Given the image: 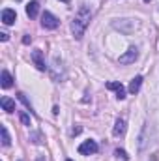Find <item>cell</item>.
Masks as SVG:
<instances>
[{"instance_id": "19", "label": "cell", "mask_w": 159, "mask_h": 161, "mask_svg": "<svg viewBox=\"0 0 159 161\" xmlns=\"http://www.w3.org/2000/svg\"><path fill=\"white\" fill-rule=\"evenodd\" d=\"M30 41H32V38H30V36H25V38H23V43H25V45H28Z\"/></svg>"}, {"instance_id": "3", "label": "cell", "mask_w": 159, "mask_h": 161, "mask_svg": "<svg viewBox=\"0 0 159 161\" xmlns=\"http://www.w3.org/2000/svg\"><path fill=\"white\" fill-rule=\"evenodd\" d=\"M139 58V51H137V47H129L122 56H120V64H123V66H127V64H133L135 60Z\"/></svg>"}, {"instance_id": "23", "label": "cell", "mask_w": 159, "mask_h": 161, "mask_svg": "<svg viewBox=\"0 0 159 161\" xmlns=\"http://www.w3.org/2000/svg\"><path fill=\"white\" fill-rule=\"evenodd\" d=\"M66 161H73V159H66Z\"/></svg>"}, {"instance_id": "15", "label": "cell", "mask_w": 159, "mask_h": 161, "mask_svg": "<svg viewBox=\"0 0 159 161\" xmlns=\"http://www.w3.org/2000/svg\"><path fill=\"white\" fill-rule=\"evenodd\" d=\"M17 96H19V99H21V101H23V103H25V105H26V109H30V111H32V105H30V101H28V99H26V96H25V94H23V92H19V94H17ZM32 113H34V111H32Z\"/></svg>"}, {"instance_id": "21", "label": "cell", "mask_w": 159, "mask_h": 161, "mask_svg": "<svg viewBox=\"0 0 159 161\" xmlns=\"http://www.w3.org/2000/svg\"><path fill=\"white\" fill-rule=\"evenodd\" d=\"M62 2H69V0H62Z\"/></svg>"}, {"instance_id": "6", "label": "cell", "mask_w": 159, "mask_h": 161, "mask_svg": "<svg viewBox=\"0 0 159 161\" xmlns=\"http://www.w3.org/2000/svg\"><path fill=\"white\" fill-rule=\"evenodd\" d=\"M17 21V13H15V9H9V8H6V9H2V23L4 25H13Z\"/></svg>"}, {"instance_id": "1", "label": "cell", "mask_w": 159, "mask_h": 161, "mask_svg": "<svg viewBox=\"0 0 159 161\" xmlns=\"http://www.w3.org/2000/svg\"><path fill=\"white\" fill-rule=\"evenodd\" d=\"M90 19H92L90 8L80 6L79 11H77V15H75V19L71 21V32H73L75 40H80V38L84 36V32H86V28H88V25H90Z\"/></svg>"}, {"instance_id": "25", "label": "cell", "mask_w": 159, "mask_h": 161, "mask_svg": "<svg viewBox=\"0 0 159 161\" xmlns=\"http://www.w3.org/2000/svg\"><path fill=\"white\" fill-rule=\"evenodd\" d=\"M21 161H23V159H21Z\"/></svg>"}, {"instance_id": "7", "label": "cell", "mask_w": 159, "mask_h": 161, "mask_svg": "<svg viewBox=\"0 0 159 161\" xmlns=\"http://www.w3.org/2000/svg\"><path fill=\"white\" fill-rule=\"evenodd\" d=\"M107 88H109V90H114L118 99H125V88H123L122 82H114V80H111V82H107Z\"/></svg>"}, {"instance_id": "11", "label": "cell", "mask_w": 159, "mask_h": 161, "mask_svg": "<svg viewBox=\"0 0 159 161\" xmlns=\"http://www.w3.org/2000/svg\"><path fill=\"white\" fill-rule=\"evenodd\" d=\"M123 133H125V122L122 120V118H118V120H116V124H114L112 135H114V137H122Z\"/></svg>"}, {"instance_id": "24", "label": "cell", "mask_w": 159, "mask_h": 161, "mask_svg": "<svg viewBox=\"0 0 159 161\" xmlns=\"http://www.w3.org/2000/svg\"><path fill=\"white\" fill-rule=\"evenodd\" d=\"M17 2H19V0H17Z\"/></svg>"}, {"instance_id": "13", "label": "cell", "mask_w": 159, "mask_h": 161, "mask_svg": "<svg viewBox=\"0 0 159 161\" xmlns=\"http://www.w3.org/2000/svg\"><path fill=\"white\" fill-rule=\"evenodd\" d=\"M0 133H2V146H9V144H11V139H9L8 127H6V125H2V127H0Z\"/></svg>"}, {"instance_id": "14", "label": "cell", "mask_w": 159, "mask_h": 161, "mask_svg": "<svg viewBox=\"0 0 159 161\" xmlns=\"http://www.w3.org/2000/svg\"><path fill=\"white\" fill-rule=\"evenodd\" d=\"M19 118H21V122H23L25 125H30V116H28L25 111H21V113H19Z\"/></svg>"}, {"instance_id": "9", "label": "cell", "mask_w": 159, "mask_h": 161, "mask_svg": "<svg viewBox=\"0 0 159 161\" xmlns=\"http://www.w3.org/2000/svg\"><path fill=\"white\" fill-rule=\"evenodd\" d=\"M0 105H2V109H4L6 113H13V111H15V101H13L11 97H8V96H4V97L0 99Z\"/></svg>"}, {"instance_id": "22", "label": "cell", "mask_w": 159, "mask_h": 161, "mask_svg": "<svg viewBox=\"0 0 159 161\" xmlns=\"http://www.w3.org/2000/svg\"><path fill=\"white\" fill-rule=\"evenodd\" d=\"M144 2H152V0H144Z\"/></svg>"}, {"instance_id": "8", "label": "cell", "mask_w": 159, "mask_h": 161, "mask_svg": "<svg viewBox=\"0 0 159 161\" xmlns=\"http://www.w3.org/2000/svg\"><path fill=\"white\" fill-rule=\"evenodd\" d=\"M38 13H40V2H36V0L28 2V4H26V15H28L30 19H36Z\"/></svg>"}, {"instance_id": "10", "label": "cell", "mask_w": 159, "mask_h": 161, "mask_svg": "<svg viewBox=\"0 0 159 161\" xmlns=\"http://www.w3.org/2000/svg\"><path fill=\"white\" fill-rule=\"evenodd\" d=\"M140 84H142V77H140V75H137L135 79L129 82V92H131L133 96H135V94H139V90H140Z\"/></svg>"}, {"instance_id": "18", "label": "cell", "mask_w": 159, "mask_h": 161, "mask_svg": "<svg viewBox=\"0 0 159 161\" xmlns=\"http://www.w3.org/2000/svg\"><path fill=\"white\" fill-rule=\"evenodd\" d=\"M0 40H2V41H8V40H9V36H8L6 32H0Z\"/></svg>"}, {"instance_id": "12", "label": "cell", "mask_w": 159, "mask_h": 161, "mask_svg": "<svg viewBox=\"0 0 159 161\" xmlns=\"http://www.w3.org/2000/svg\"><path fill=\"white\" fill-rule=\"evenodd\" d=\"M2 88H11L13 86V79H11V75H9V71H2Z\"/></svg>"}, {"instance_id": "20", "label": "cell", "mask_w": 159, "mask_h": 161, "mask_svg": "<svg viewBox=\"0 0 159 161\" xmlns=\"http://www.w3.org/2000/svg\"><path fill=\"white\" fill-rule=\"evenodd\" d=\"M38 161H45V158H43V156H40V158H38Z\"/></svg>"}, {"instance_id": "16", "label": "cell", "mask_w": 159, "mask_h": 161, "mask_svg": "<svg viewBox=\"0 0 159 161\" xmlns=\"http://www.w3.org/2000/svg\"><path fill=\"white\" fill-rule=\"evenodd\" d=\"M114 154H116V158H122L123 161L129 159V156H127V152H125V150H120V148H116V152H114Z\"/></svg>"}, {"instance_id": "5", "label": "cell", "mask_w": 159, "mask_h": 161, "mask_svg": "<svg viewBox=\"0 0 159 161\" xmlns=\"http://www.w3.org/2000/svg\"><path fill=\"white\" fill-rule=\"evenodd\" d=\"M30 56H32L34 66H36L40 71H45V68H47V66H45V60H43V51H40V49H34Z\"/></svg>"}, {"instance_id": "2", "label": "cell", "mask_w": 159, "mask_h": 161, "mask_svg": "<svg viewBox=\"0 0 159 161\" xmlns=\"http://www.w3.org/2000/svg\"><path fill=\"white\" fill-rule=\"evenodd\" d=\"M58 25H60V21H58L51 11H45V13L41 15V26H43V28L54 30V28H58Z\"/></svg>"}, {"instance_id": "4", "label": "cell", "mask_w": 159, "mask_h": 161, "mask_svg": "<svg viewBox=\"0 0 159 161\" xmlns=\"http://www.w3.org/2000/svg\"><path fill=\"white\" fill-rule=\"evenodd\" d=\"M99 150V146H97V142L96 141H84L82 144L79 146V154H82V156H90V154H96Z\"/></svg>"}, {"instance_id": "17", "label": "cell", "mask_w": 159, "mask_h": 161, "mask_svg": "<svg viewBox=\"0 0 159 161\" xmlns=\"http://www.w3.org/2000/svg\"><path fill=\"white\" fill-rule=\"evenodd\" d=\"M32 141L36 142V144H40L41 141H40V133H32Z\"/></svg>"}]
</instances>
